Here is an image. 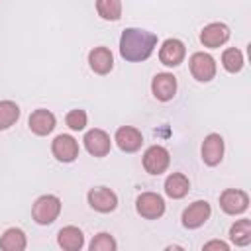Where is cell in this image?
<instances>
[{
  "label": "cell",
  "instance_id": "obj_1",
  "mask_svg": "<svg viewBox=\"0 0 251 251\" xmlns=\"http://www.w3.org/2000/svg\"><path fill=\"white\" fill-rule=\"evenodd\" d=\"M155 45H157V35L153 31L127 27L122 31V37H120V55L131 63L145 61L151 57Z\"/></svg>",
  "mask_w": 251,
  "mask_h": 251
},
{
  "label": "cell",
  "instance_id": "obj_2",
  "mask_svg": "<svg viewBox=\"0 0 251 251\" xmlns=\"http://www.w3.org/2000/svg\"><path fill=\"white\" fill-rule=\"evenodd\" d=\"M61 214V200L55 194H43L33 202L31 208V216L35 220V224L39 226H49L53 224Z\"/></svg>",
  "mask_w": 251,
  "mask_h": 251
},
{
  "label": "cell",
  "instance_id": "obj_3",
  "mask_svg": "<svg viewBox=\"0 0 251 251\" xmlns=\"http://www.w3.org/2000/svg\"><path fill=\"white\" fill-rule=\"evenodd\" d=\"M135 210L145 220H157L165 214V200L157 192H141L135 200Z\"/></svg>",
  "mask_w": 251,
  "mask_h": 251
},
{
  "label": "cell",
  "instance_id": "obj_4",
  "mask_svg": "<svg viewBox=\"0 0 251 251\" xmlns=\"http://www.w3.org/2000/svg\"><path fill=\"white\" fill-rule=\"evenodd\" d=\"M188 63H190V73L196 80L210 82L216 76V61H214L212 55H208L204 51H198V53H192Z\"/></svg>",
  "mask_w": 251,
  "mask_h": 251
},
{
  "label": "cell",
  "instance_id": "obj_5",
  "mask_svg": "<svg viewBox=\"0 0 251 251\" xmlns=\"http://www.w3.org/2000/svg\"><path fill=\"white\" fill-rule=\"evenodd\" d=\"M171 163V155L163 145H151L145 153H143V169L149 175H161L169 169Z\"/></svg>",
  "mask_w": 251,
  "mask_h": 251
},
{
  "label": "cell",
  "instance_id": "obj_6",
  "mask_svg": "<svg viewBox=\"0 0 251 251\" xmlns=\"http://www.w3.org/2000/svg\"><path fill=\"white\" fill-rule=\"evenodd\" d=\"M88 204L92 210L96 212H102V214H108V212H114L116 206H118V196L114 190L106 188V186H96V188H90L88 194Z\"/></svg>",
  "mask_w": 251,
  "mask_h": 251
},
{
  "label": "cell",
  "instance_id": "obj_7",
  "mask_svg": "<svg viewBox=\"0 0 251 251\" xmlns=\"http://www.w3.org/2000/svg\"><path fill=\"white\" fill-rule=\"evenodd\" d=\"M220 206L229 216L243 214L249 208V196H247V192H243L239 188H226L220 194Z\"/></svg>",
  "mask_w": 251,
  "mask_h": 251
},
{
  "label": "cell",
  "instance_id": "obj_8",
  "mask_svg": "<svg viewBox=\"0 0 251 251\" xmlns=\"http://www.w3.org/2000/svg\"><path fill=\"white\" fill-rule=\"evenodd\" d=\"M51 151H53V155H55L57 161H61V163H73L78 157V141L73 135L61 133V135H57L53 139Z\"/></svg>",
  "mask_w": 251,
  "mask_h": 251
},
{
  "label": "cell",
  "instance_id": "obj_9",
  "mask_svg": "<svg viewBox=\"0 0 251 251\" xmlns=\"http://www.w3.org/2000/svg\"><path fill=\"white\" fill-rule=\"evenodd\" d=\"M210 214H212L210 204L206 200H196L182 212V226L188 229H196L208 222Z\"/></svg>",
  "mask_w": 251,
  "mask_h": 251
},
{
  "label": "cell",
  "instance_id": "obj_10",
  "mask_svg": "<svg viewBox=\"0 0 251 251\" xmlns=\"http://www.w3.org/2000/svg\"><path fill=\"white\" fill-rule=\"evenodd\" d=\"M184 55H186L184 43L180 39H175V37L165 39L161 49H159V61L165 67H178L184 61Z\"/></svg>",
  "mask_w": 251,
  "mask_h": 251
},
{
  "label": "cell",
  "instance_id": "obj_11",
  "mask_svg": "<svg viewBox=\"0 0 251 251\" xmlns=\"http://www.w3.org/2000/svg\"><path fill=\"white\" fill-rule=\"evenodd\" d=\"M84 147H86V151L90 153V155H94V157H104V155H108L110 153V147H112V141H110V135L104 131V129H98V127H94V129H88L86 133H84Z\"/></svg>",
  "mask_w": 251,
  "mask_h": 251
},
{
  "label": "cell",
  "instance_id": "obj_12",
  "mask_svg": "<svg viewBox=\"0 0 251 251\" xmlns=\"http://www.w3.org/2000/svg\"><path fill=\"white\" fill-rule=\"evenodd\" d=\"M151 92L157 100L169 102L176 94V78L171 73H157L151 80Z\"/></svg>",
  "mask_w": 251,
  "mask_h": 251
},
{
  "label": "cell",
  "instance_id": "obj_13",
  "mask_svg": "<svg viewBox=\"0 0 251 251\" xmlns=\"http://www.w3.org/2000/svg\"><path fill=\"white\" fill-rule=\"evenodd\" d=\"M224 159V137L220 133H210L204 137L202 143V161L208 167L220 165Z\"/></svg>",
  "mask_w": 251,
  "mask_h": 251
},
{
  "label": "cell",
  "instance_id": "obj_14",
  "mask_svg": "<svg viewBox=\"0 0 251 251\" xmlns=\"http://www.w3.org/2000/svg\"><path fill=\"white\" fill-rule=\"evenodd\" d=\"M229 39V27L222 22H214V24H208L204 25V29L200 31V41L204 47H210V49H216L220 45H224L226 41Z\"/></svg>",
  "mask_w": 251,
  "mask_h": 251
},
{
  "label": "cell",
  "instance_id": "obj_15",
  "mask_svg": "<svg viewBox=\"0 0 251 251\" xmlns=\"http://www.w3.org/2000/svg\"><path fill=\"white\" fill-rule=\"evenodd\" d=\"M116 145L126 151V153H135L137 149H141V143H143V135L139 129L131 127V126H122L118 127L116 131V137H114Z\"/></svg>",
  "mask_w": 251,
  "mask_h": 251
},
{
  "label": "cell",
  "instance_id": "obj_16",
  "mask_svg": "<svg viewBox=\"0 0 251 251\" xmlns=\"http://www.w3.org/2000/svg\"><path fill=\"white\" fill-rule=\"evenodd\" d=\"M88 65L96 75H108L114 67V55L108 47H94L88 53Z\"/></svg>",
  "mask_w": 251,
  "mask_h": 251
},
{
  "label": "cell",
  "instance_id": "obj_17",
  "mask_svg": "<svg viewBox=\"0 0 251 251\" xmlns=\"http://www.w3.org/2000/svg\"><path fill=\"white\" fill-rule=\"evenodd\" d=\"M57 243L65 251H80L84 247V235L76 226H65L57 233Z\"/></svg>",
  "mask_w": 251,
  "mask_h": 251
},
{
  "label": "cell",
  "instance_id": "obj_18",
  "mask_svg": "<svg viewBox=\"0 0 251 251\" xmlns=\"http://www.w3.org/2000/svg\"><path fill=\"white\" fill-rule=\"evenodd\" d=\"M29 129L35 133V135H47L55 129V116L45 110V108H39L35 112H31L29 116Z\"/></svg>",
  "mask_w": 251,
  "mask_h": 251
},
{
  "label": "cell",
  "instance_id": "obj_19",
  "mask_svg": "<svg viewBox=\"0 0 251 251\" xmlns=\"http://www.w3.org/2000/svg\"><path fill=\"white\" fill-rule=\"evenodd\" d=\"M190 190V182L186 178V175L182 173H171L165 180V194L178 200V198H184Z\"/></svg>",
  "mask_w": 251,
  "mask_h": 251
},
{
  "label": "cell",
  "instance_id": "obj_20",
  "mask_svg": "<svg viewBox=\"0 0 251 251\" xmlns=\"http://www.w3.org/2000/svg\"><path fill=\"white\" fill-rule=\"evenodd\" d=\"M25 245H27V239L20 227H10L0 237V249L4 251H24Z\"/></svg>",
  "mask_w": 251,
  "mask_h": 251
},
{
  "label": "cell",
  "instance_id": "obj_21",
  "mask_svg": "<svg viewBox=\"0 0 251 251\" xmlns=\"http://www.w3.org/2000/svg\"><path fill=\"white\" fill-rule=\"evenodd\" d=\"M229 239L239 245V247H245L251 243V220L243 218V220H237L231 227H229Z\"/></svg>",
  "mask_w": 251,
  "mask_h": 251
},
{
  "label": "cell",
  "instance_id": "obj_22",
  "mask_svg": "<svg viewBox=\"0 0 251 251\" xmlns=\"http://www.w3.org/2000/svg\"><path fill=\"white\" fill-rule=\"evenodd\" d=\"M20 118V106L12 100H0V129L12 127Z\"/></svg>",
  "mask_w": 251,
  "mask_h": 251
},
{
  "label": "cell",
  "instance_id": "obj_23",
  "mask_svg": "<svg viewBox=\"0 0 251 251\" xmlns=\"http://www.w3.org/2000/svg\"><path fill=\"white\" fill-rule=\"evenodd\" d=\"M96 12L102 20L116 22L122 18V0H96Z\"/></svg>",
  "mask_w": 251,
  "mask_h": 251
},
{
  "label": "cell",
  "instance_id": "obj_24",
  "mask_svg": "<svg viewBox=\"0 0 251 251\" xmlns=\"http://www.w3.org/2000/svg\"><path fill=\"white\" fill-rule=\"evenodd\" d=\"M222 65L227 73H239L243 69V53L235 47H229L222 53Z\"/></svg>",
  "mask_w": 251,
  "mask_h": 251
},
{
  "label": "cell",
  "instance_id": "obj_25",
  "mask_svg": "<svg viewBox=\"0 0 251 251\" xmlns=\"http://www.w3.org/2000/svg\"><path fill=\"white\" fill-rule=\"evenodd\" d=\"M88 247H90V251H116L118 243H116V239H114L110 233L102 231V233H98V235L90 241Z\"/></svg>",
  "mask_w": 251,
  "mask_h": 251
},
{
  "label": "cell",
  "instance_id": "obj_26",
  "mask_svg": "<svg viewBox=\"0 0 251 251\" xmlns=\"http://www.w3.org/2000/svg\"><path fill=\"white\" fill-rule=\"evenodd\" d=\"M86 112L84 110H80V108H76V110H71L69 114H67V118H65V124L73 129V131H80V129H84L86 127Z\"/></svg>",
  "mask_w": 251,
  "mask_h": 251
},
{
  "label": "cell",
  "instance_id": "obj_27",
  "mask_svg": "<svg viewBox=\"0 0 251 251\" xmlns=\"http://www.w3.org/2000/svg\"><path fill=\"white\" fill-rule=\"evenodd\" d=\"M210 249H222V251H227L229 245L226 241H220V239H214V241H208L204 243V251H210Z\"/></svg>",
  "mask_w": 251,
  "mask_h": 251
}]
</instances>
